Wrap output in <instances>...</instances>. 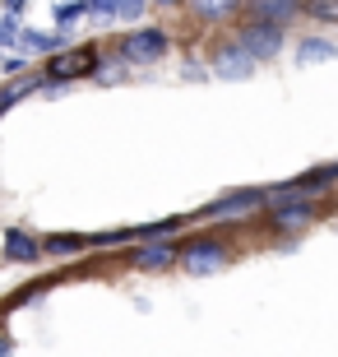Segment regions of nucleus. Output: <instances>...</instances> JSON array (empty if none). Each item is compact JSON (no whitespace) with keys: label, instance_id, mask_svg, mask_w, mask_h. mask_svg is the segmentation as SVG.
<instances>
[{"label":"nucleus","instance_id":"1","mask_svg":"<svg viewBox=\"0 0 338 357\" xmlns=\"http://www.w3.org/2000/svg\"><path fill=\"white\" fill-rule=\"evenodd\" d=\"M255 61H260V56L250 52L241 38H236V42H222L218 52H213V70H218L222 79H250V75H255Z\"/></svg>","mask_w":338,"mask_h":357},{"label":"nucleus","instance_id":"2","mask_svg":"<svg viewBox=\"0 0 338 357\" xmlns=\"http://www.w3.org/2000/svg\"><path fill=\"white\" fill-rule=\"evenodd\" d=\"M121 52H125V61H158L167 52V33L162 28H139V33H130L121 42Z\"/></svg>","mask_w":338,"mask_h":357},{"label":"nucleus","instance_id":"3","mask_svg":"<svg viewBox=\"0 0 338 357\" xmlns=\"http://www.w3.org/2000/svg\"><path fill=\"white\" fill-rule=\"evenodd\" d=\"M241 42H246L255 56H273L278 47H283V24H264V19H250V24L241 28Z\"/></svg>","mask_w":338,"mask_h":357},{"label":"nucleus","instance_id":"4","mask_svg":"<svg viewBox=\"0 0 338 357\" xmlns=\"http://www.w3.org/2000/svg\"><path fill=\"white\" fill-rule=\"evenodd\" d=\"M246 5L264 24H287V19H297V14L306 10V0H246Z\"/></svg>","mask_w":338,"mask_h":357},{"label":"nucleus","instance_id":"5","mask_svg":"<svg viewBox=\"0 0 338 357\" xmlns=\"http://www.w3.org/2000/svg\"><path fill=\"white\" fill-rule=\"evenodd\" d=\"M89 70H98L93 52H66L47 66V75H52V79H79V75H89Z\"/></svg>","mask_w":338,"mask_h":357},{"label":"nucleus","instance_id":"6","mask_svg":"<svg viewBox=\"0 0 338 357\" xmlns=\"http://www.w3.org/2000/svg\"><path fill=\"white\" fill-rule=\"evenodd\" d=\"M222 265H227V251H222V246L199 241V246L185 251V269H195V274H213V269H222Z\"/></svg>","mask_w":338,"mask_h":357},{"label":"nucleus","instance_id":"7","mask_svg":"<svg viewBox=\"0 0 338 357\" xmlns=\"http://www.w3.org/2000/svg\"><path fill=\"white\" fill-rule=\"evenodd\" d=\"M260 190H241V195H232V199H218V204H208V213H222V218H232V213H246V209H255L260 204Z\"/></svg>","mask_w":338,"mask_h":357},{"label":"nucleus","instance_id":"8","mask_svg":"<svg viewBox=\"0 0 338 357\" xmlns=\"http://www.w3.org/2000/svg\"><path fill=\"white\" fill-rule=\"evenodd\" d=\"M5 255H10V260H38L42 246L33 237H24V232H5Z\"/></svg>","mask_w":338,"mask_h":357},{"label":"nucleus","instance_id":"9","mask_svg":"<svg viewBox=\"0 0 338 357\" xmlns=\"http://www.w3.org/2000/svg\"><path fill=\"white\" fill-rule=\"evenodd\" d=\"M311 204H306V199H287L283 209H278V227H306L311 223Z\"/></svg>","mask_w":338,"mask_h":357},{"label":"nucleus","instance_id":"10","mask_svg":"<svg viewBox=\"0 0 338 357\" xmlns=\"http://www.w3.org/2000/svg\"><path fill=\"white\" fill-rule=\"evenodd\" d=\"M236 5H241V0H190V10H195L199 19H227Z\"/></svg>","mask_w":338,"mask_h":357},{"label":"nucleus","instance_id":"11","mask_svg":"<svg viewBox=\"0 0 338 357\" xmlns=\"http://www.w3.org/2000/svg\"><path fill=\"white\" fill-rule=\"evenodd\" d=\"M176 255L167 251V246H144L139 251V269H162V265H171Z\"/></svg>","mask_w":338,"mask_h":357},{"label":"nucleus","instance_id":"12","mask_svg":"<svg viewBox=\"0 0 338 357\" xmlns=\"http://www.w3.org/2000/svg\"><path fill=\"white\" fill-rule=\"evenodd\" d=\"M329 56H334V47H329V42H320V38L301 42V61H329Z\"/></svg>","mask_w":338,"mask_h":357},{"label":"nucleus","instance_id":"13","mask_svg":"<svg viewBox=\"0 0 338 357\" xmlns=\"http://www.w3.org/2000/svg\"><path fill=\"white\" fill-rule=\"evenodd\" d=\"M306 14H315V19H338V0H306Z\"/></svg>","mask_w":338,"mask_h":357},{"label":"nucleus","instance_id":"14","mask_svg":"<svg viewBox=\"0 0 338 357\" xmlns=\"http://www.w3.org/2000/svg\"><path fill=\"white\" fill-rule=\"evenodd\" d=\"M28 89H38V79H14L10 89H5V107H14V102H19V98H24Z\"/></svg>","mask_w":338,"mask_h":357},{"label":"nucleus","instance_id":"15","mask_svg":"<svg viewBox=\"0 0 338 357\" xmlns=\"http://www.w3.org/2000/svg\"><path fill=\"white\" fill-rule=\"evenodd\" d=\"M171 232V223H153V227H135L130 237H144V241H158V237H167Z\"/></svg>","mask_w":338,"mask_h":357},{"label":"nucleus","instance_id":"16","mask_svg":"<svg viewBox=\"0 0 338 357\" xmlns=\"http://www.w3.org/2000/svg\"><path fill=\"white\" fill-rule=\"evenodd\" d=\"M47 251H56V255H70V251H79V237H56V241H47Z\"/></svg>","mask_w":338,"mask_h":357},{"label":"nucleus","instance_id":"17","mask_svg":"<svg viewBox=\"0 0 338 357\" xmlns=\"http://www.w3.org/2000/svg\"><path fill=\"white\" fill-rule=\"evenodd\" d=\"M42 47H47L42 33H24V52H42Z\"/></svg>","mask_w":338,"mask_h":357},{"label":"nucleus","instance_id":"18","mask_svg":"<svg viewBox=\"0 0 338 357\" xmlns=\"http://www.w3.org/2000/svg\"><path fill=\"white\" fill-rule=\"evenodd\" d=\"M5 5H10V14H19V5H24V0H5Z\"/></svg>","mask_w":338,"mask_h":357}]
</instances>
